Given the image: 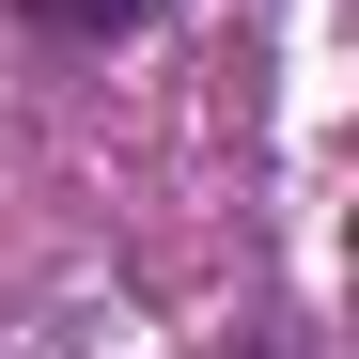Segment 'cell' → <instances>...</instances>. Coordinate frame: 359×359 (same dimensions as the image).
Masks as SVG:
<instances>
[{
  "label": "cell",
  "instance_id": "obj_1",
  "mask_svg": "<svg viewBox=\"0 0 359 359\" xmlns=\"http://www.w3.org/2000/svg\"><path fill=\"white\" fill-rule=\"evenodd\" d=\"M32 16H47V32H79V47H94V32H141V16H156V0H32Z\"/></svg>",
  "mask_w": 359,
  "mask_h": 359
}]
</instances>
